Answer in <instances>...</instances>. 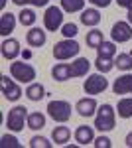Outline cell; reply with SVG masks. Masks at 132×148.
Masks as SVG:
<instances>
[{"label": "cell", "instance_id": "obj_19", "mask_svg": "<svg viewBox=\"0 0 132 148\" xmlns=\"http://www.w3.org/2000/svg\"><path fill=\"white\" fill-rule=\"evenodd\" d=\"M44 95H45V87L42 85V83H30V85L26 87V97H28L30 101H34V103L42 101Z\"/></svg>", "mask_w": 132, "mask_h": 148}, {"label": "cell", "instance_id": "obj_11", "mask_svg": "<svg viewBox=\"0 0 132 148\" xmlns=\"http://www.w3.org/2000/svg\"><path fill=\"white\" fill-rule=\"evenodd\" d=\"M97 109H99V105H97V101H95L93 97H83V99H79L77 105H75V111H77L83 119H89V116L97 114Z\"/></svg>", "mask_w": 132, "mask_h": 148}, {"label": "cell", "instance_id": "obj_1", "mask_svg": "<svg viewBox=\"0 0 132 148\" xmlns=\"http://www.w3.org/2000/svg\"><path fill=\"white\" fill-rule=\"evenodd\" d=\"M116 126V111L114 107L105 103L97 109V114H95V128L101 130V132H109Z\"/></svg>", "mask_w": 132, "mask_h": 148}, {"label": "cell", "instance_id": "obj_13", "mask_svg": "<svg viewBox=\"0 0 132 148\" xmlns=\"http://www.w3.org/2000/svg\"><path fill=\"white\" fill-rule=\"evenodd\" d=\"M26 42H28V46H32V47H42L47 42V34L42 28H30V32L26 34Z\"/></svg>", "mask_w": 132, "mask_h": 148}, {"label": "cell", "instance_id": "obj_14", "mask_svg": "<svg viewBox=\"0 0 132 148\" xmlns=\"http://www.w3.org/2000/svg\"><path fill=\"white\" fill-rule=\"evenodd\" d=\"M75 140H77L79 146H87V144H91V142L95 140L93 126H89V125H81V126H77V130H75Z\"/></svg>", "mask_w": 132, "mask_h": 148}, {"label": "cell", "instance_id": "obj_22", "mask_svg": "<svg viewBox=\"0 0 132 148\" xmlns=\"http://www.w3.org/2000/svg\"><path fill=\"white\" fill-rule=\"evenodd\" d=\"M44 126H45V114L44 113H30L28 114V128L42 130Z\"/></svg>", "mask_w": 132, "mask_h": 148}, {"label": "cell", "instance_id": "obj_28", "mask_svg": "<svg viewBox=\"0 0 132 148\" xmlns=\"http://www.w3.org/2000/svg\"><path fill=\"white\" fill-rule=\"evenodd\" d=\"M105 42V38H103V32L101 30H91V32H87V46L89 47H93V49H97V47L101 46Z\"/></svg>", "mask_w": 132, "mask_h": 148}, {"label": "cell", "instance_id": "obj_37", "mask_svg": "<svg viewBox=\"0 0 132 148\" xmlns=\"http://www.w3.org/2000/svg\"><path fill=\"white\" fill-rule=\"evenodd\" d=\"M12 2H14V4H16V6H26V2H24V0H12Z\"/></svg>", "mask_w": 132, "mask_h": 148}, {"label": "cell", "instance_id": "obj_12", "mask_svg": "<svg viewBox=\"0 0 132 148\" xmlns=\"http://www.w3.org/2000/svg\"><path fill=\"white\" fill-rule=\"evenodd\" d=\"M112 91L114 95H132V75L124 73L112 83Z\"/></svg>", "mask_w": 132, "mask_h": 148}, {"label": "cell", "instance_id": "obj_15", "mask_svg": "<svg viewBox=\"0 0 132 148\" xmlns=\"http://www.w3.org/2000/svg\"><path fill=\"white\" fill-rule=\"evenodd\" d=\"M69 67H71V77H85L91 69V61L87 57H77L75 61L69 63Z\"/></svg>", "mask_w": 132, "mask_h": 148}, {"label": "cell", "instance_id": "obj_31", "mask_svg": "<svg viewBox=\"0 0 132 148\" xmlns=\"http://www.w3.org/2000/svg\"><path fill=\"white\" fill-rule=\"evenodd\" d=\"M53 142H49L45 136H34L30 140V148H51Z\"/></svg>", "mask_w": 132, "mask_h": 148}, {"label": "cell", "instance_id": "obj_33", "mask_svg": "<svg viewBox=\"0 0 132 148\" xmlns=\"http://www.w3.org/2000/svg\"><path fill=\"white\" fill-rule=\"evenodd\" d=\"M87 2H91L95 8H107V6H110L112 0H87Z\"/></svg>", "mask_w": 132, "mask_h": 148}, {"label": "cell", "instance_id": "obj_36", "mask_svg": "<svg viewBox=\"0 0 132 148\" xmlns=\"http://www.w3.org/2000/svg\"><path fill=\"white\" fill-rule=\"evenodd\" d=\"M124 142H126V146L128 148H132V130L126 134V138H124Z\"/></svg>", "mask_w": 132, "mask_h": 148}, {"label": "cell", "instance_id": "obj_25", "mask_svg": "<svg viewBox=\"0 0 132 148\" xmlns=\"http://www.w3.org/2000/svg\"><path fill=\"white\" fill-rule=\"evenodd\" d=\"M18 20L22 26H28V28H34V24L38 20V16H36V12L32 8H22V12L18 14Z\"/></svg>", "mask_w": 132, "mask_h": 148}, {"label": "cell", "instance_id": "obj_20", "mask_svg": "<svg viewBox=\"0 0 132 148\" xmlns=\"http://www.w3.org/2000/svg\"><path fill=\"white\" fill-rule=\"evenodd\" d=\"M69 138H71V130L67 126H55L51 132V140L55 142V146H63L65 142H69Z\"/></svg>", "mask_w": 132, "mask_h": 148}, {"label": "cell", "instance_id": "obj_8", "mask_svg": "<svg viewBox=\"0 0 132 148\" xmlns=\"http://www.w3.org/2000/svg\"><path fill=\"white\" fill-rule=\"evenodd\" d=\"M110 38L114 44H124V42L132 40V24L122 22V20L114 22L110 28Z\"/></svg>", "mask_w": 132, "mask_h": 148}, {"label": "cell", "instance_id": "obj_17", "mask_svg": "<svg viewBox=\"0 0 132 148\" xmlns=\"http://www.w3.org/2000/svg\"><path fill=\"white\" fill-rule=\"evenodd\" d=\"M101 22V12L97 8H87V10L81 12V24L89 26V28H95Z\"/></svg>", "mask_w": 132, "mask_h": 148}, {"label": "cell", "instance_id": "obj_29", "mask_svg": "<svg viewBox=\"0 0 132 148\" xmlns=\"http://www.w3.org/2000/svg\"><path fill=\"white\" fill-rule=\"evenodd\" d=\"M0 146L2 148H22V144L18 142V138L14 136V134H2Z\"/></svg>", "mask_w": 132, "mask_h": 148}, {"label": "cell", "instance_id": "obj_7", "mask_svg": "<svg viewBox=\"0 0 132 148\" xmlns=\"http://www.w3.org/2000/svg\"><path fill=\"white\" fill-rule=\"evenodd\" d=\"M109 87V81L105 79V73H93L83 83V91L87 95H99Z\"/></svg>", "mask_w": 132, "mask_h": 148}, {"label": "cell", "instance_id": "obj_10", "mask_svg": "<svg viewBox=\"0 0 132 148\" xmlns=\"http://www.w3.org/2000/svg\"><path fill=\"white\" fill-rule=\"evenodd\" d=\"M0 51H2V57H4V59L14 61L16 57L22 53V49H20V42H18L16 38H6V40L2 42V46H0Z\"/></svg>", "mask_w": 132, "mask_h": 148}, {"label": "cell", "instance_id": "obj_21", "mask_svg": "<svg viewBox=\"0 0 132 148\" xmlns=\"http://www.w3.org/2000/svg\"><path fill=\"white\" fill-rule=\"evenodd\" d=\"M116 113L120 119H132V97L120 99L116 105Z\"/></svg>", "mask_w": 132, "mask_h": 148}, {"label": "cell", "instance_id": "obj_2", "mask_svg": "<svg viewBox=\"0 0 132 148\" xmlns=\"http://www.w3.org/2000/svg\"><path fill=\"white\" fill-rule=\"evenodd\" d=\"M79 46L77 42H75V38H65V40H61V42H57L53 46V57L57 61H65V59H71V57L79 56Z\"/></svg>", "mask_w": 132, "mask_h": 148}, {"label": "cell", "instance_id": "obj_6", "mask_svg": "<svg viewBox=\"0 0 132 148\" xmlns=\"http://www.w3.org/2000/svg\"><path fill=\"white\" fill-rule=\"evenodd\" d=\"M44 26L47 32H57L63 26V8L59 6H47L44 14Z\"/></svg>", "mask_w": 132, "mask_h": 148}, {"label": "cell", "instance_id": "obj_34", "mask_svg": "<svg viewBox=\"0 0 132 148\" xmlns=\"http://www.w3.org/2000/svg\"><path fill=\"white\" fill-rule=\"evenodd\" d=\"M24 2H26V4H32L36 8H42V6H47L49 0H24Z\"/></svg>", "mask_w": 132, "mask_h": 148}, {"label": "cell", "instance_id": "obj_24", "mask_svg": "<svg viewBox=\"0 0 132 148\" xmlns=\"http://www.w3.org/2000/svg\"><path fill=\"white\" fill-rule=\"evenodd\" d=\"M61 8H63V12H69V14L83 12L85 10V0H61Z\"/></svg>", "mask_w": 132, "mask_h": 148}, {"label": "cell", "instance_id": "obj_4", "mask_svg": "<svg viewBox=\"0 0 132 148\" xmlns=\"http://www.w3.org/2000/svg\"><path fill=\"white\" fill-rule=\"evenodd\" d=\"M28 109L24 105H16L14 109H10L8 119H6V126L12 132H20L24 130V125H28Z\"/></svg>", "mask_w": 132, "mask_h": 148}, {"label": "cell", "instance_id": "obj_9", "mask_svg": "<svg viewBox=\"0 0 132 148\" xmlns=\"http://www.w3.org/2000/svg\"><path fill=\"white\" fill-rule=\"evenodd\" d=\"M0 89H2V95L6 101H18L22 97V87L16 83V81L8 79V75H2L0 77Z\"/></svg>", "mask_w": 132, "mask_h": 148}, {"label": "cell", "instance_id": "obj_23", "mask_svg": "<svg viewBox=\"0 0 132 148\" xmlns=\"http://www.w3.org/2000/svg\"><path fill=\"white\" fill-rule=\"evenodd\" d=\"M97 56L114 59V57H116V44H114V42H103V44L97 47Z\"/></svg>", "mask_w": 132, "mask_h": 148}, {"label": "cell", "instance_id": "obj_39", "mask_svg": "<svg viewBox=\"0 0 132 148\" xmlns=\"http://www.w3.org/2000/svg\"><path fill=\"white\" fill-rule=\"evenodd\" d=\"M4 6H6V0H0V8L4 10Z\"/></svg>", "mask_w": 132, "mask_h": 148}, {"label": "cell", "instance_id": "obj_32", "mask_svg": "<svg viewBox=\"0 0 132 148\" xmlns=\"http://www.w3.org/2000/svg\"><path fill=\"white\" fill-rule=\"evenodd\" d=\"M93 144H95V148H110V146H112L110 138H109V136H105V134L97 136L95 140H93Z\"/></svg>", "mask_w": 132, "mask_h": 148}, {"label": "cell", "instance_id": "obj_16", "mask_svg": "<svg viewBox=\"0 0 132 148\" xmlns=\"http://www.w3.org/2000/svg\"><path fill=\"white\" fill-rule=\"evenodd\" d=\"M14 28H16V16L12 12H2V16H0V34L4 38H8L14 32Z\"/></svg>", "mask_w": 132, "mask_h": 148}, {"label": "cell", "instance_id": "obj_27", "mask_svg": "<svg viewBox=\"0 0 132 148\" xmlns=\"http://www.w3.org/2000/svg\"><path fill=\"white\" fill-rule=\"evenodd\" d=\"M95 67H97L99 73H109V71L114 69V59H110V57H99V56H97V59H95Z\"/></svg>", "mask_w": 132, "mask_h": 148}, {"label": "cell", "instance_id": "obj_3", "mask_svg": "<svg viewBox=\"0 0 132 148\" xmlns=\"http://www.w3.org/2000/svg\"><path fill=\"white\" fill-rule=\"evenodd\" d=\"M10 75H12V79H16L18 83H28L30 85L36 79V67L26 63V61H12Z\"/></svg>", "mask_w": 132, "mask_h": 148}, {"label": "cell", "instance_id": "obj_5", "mask_svg": "<svg viewBox=\"0 0 132 148\" xmlns=\"http://www.w3.org/2000/svg\"><path fill=\"white\" fill-rule=\"evenodd\" d=\"M47 114L55 123H67L71 119V105L67 101H61V99L49 101L47 103Z\"/></svg>", "mask_w": 132, "mask_h": 148}, {"label": "cell", "instance_id": "obj_18", "mask_svg": "<svg viewBox=\"0 0 132 148\" xmlns=\"http://www.w3.org/2000/svg\"><path fill=\"white\" fill-rule=\"evenodd\" d=\"M51 77L55 81L71 79V67H69V63H55L53 67H51Z\"/></svg>", "mask_w": 132, "mask_h": 148}, {"label": "cell", "instance_id": "obj_35", "mask_svg": "<svg viewBox=\"0 0 132 148\" xmlns=\"http://www.w3.org/2000/svg\"><path fill=\"white\" fill-rule=\"evenodd\" d=\"M116 4H118L120 8H126V10L132 8V0H116Z\"/></svg>", "mask_w": 132, "mask_h": 148}, {"label": "cell", "instance_id": "obj_26", "mask_svg": "<svg viewBox=\"0 0 132 148\" xmlns=\"http://www.w3.org/2000/svg\"><path fill=\"white\" fill-rule=\"evenodd\" d=\"M114 67L120 71H130L132 69V53H118L114 57Z\"/></svg>", "mask_w": 132, "mask_h": 148}, {"label": "cell", "instance_id": "obj_38", "mask_svg": "<svg viewBox=\"0 0 132 148\" xmlns=\"http://www.w3.org/2000/svg\"><path fill=\"white\" fill-rule=\"evenodd\" d=\"M126 16H128V20H126V22H128V24H132V8L128 10V14H126Z\"/></svg>", "mask_w": 132, "mask_h": 148}, {"label": "cell", "instance_id": "obj_30", "mask_svg": "<svg viewBox=\"0 0 132 148\" xmlns=\"http://www.w3.org/2000/svg\"><path fill=\"white\" fill-rule=\"evenodd\" d=\"M77 32H79V28H77V24H73V22H67V24H63L61 26V34H63V38H75L77 36Z\"/></svg>", "mask_w": 132, "mask_h": 148}]
</instances>
